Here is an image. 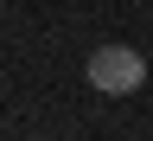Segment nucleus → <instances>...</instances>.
<instances>
[{
    "instance_id": "f257e3e1",
    "label": "nucleus",
    "mask_w": 153,
    "mask_h": 141,
    "mask_svg": "<svg viewBox=\"0 0 153 141\" xmlns=\"http://www.w3.org/2000/svg\"><path fill=\"white\" fill-rule=\"evenodd\" d=\"M83 77H89V90H102V96H134L147 84V58L134 45H96L89 64H83Z\"/></svg>"
}]
</instances>
